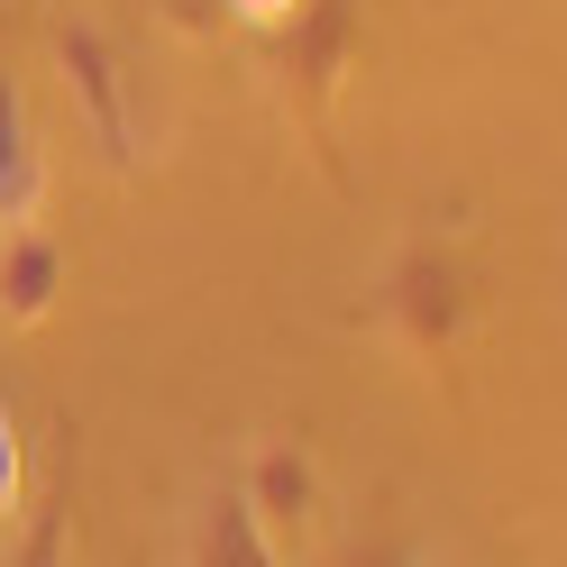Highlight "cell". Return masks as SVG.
Masks as SVG:
<instances>
[{"mask_svg": "<svg viewBox=\"0 0 567 567\" xmlns=\"http://www.w3.org/2000/svg\"><path fill=\"white\" fill-rule=\"evenodd\" d=\"M375 321L412 367H449L467 321H476V284L440 238H403L384 257V275H375Z\"/></svg>", "mask_w": 567, "mask_h": 567, "instance_id": "obj_1", "label": "cell"}, {"mask_svg": "<svg viewBox=\"0 0 567 567\" xmlns=\"http://www.w3.org/2000/svg\"><path fill=\"white\" fill-rule=\"evenodd\" d=\"M47 55H55L64 101H74L83 137L101 147V165L128 174V165H137V92H128V55H120V38H111L101 19H55Z\"/></svg>", "mask_w": 567, "mask_h": 567, "instance_id": "obj_2", "label": "cell"}, {"mask_svg": "<svg viewBox=\"0 0 567 567\" xmlns=\"http://www.w3.org/2000/svg\"><path fill=\"white\" fill-rule=\"evenodd\" d=\"M358 55H367V0H302L275 28V74H284V101H293L302 128L330 120V101L348 92Z\"/></svg>", "mask_w": 567, "mask_h": 567, "instance_id": "obj_3", "label": "cell"}, {"mask_svg": "<svg viewBox=\"0 0 567 567\" xmlns=\"http://www.w3.org/2000/svg\"><path fill=\"white\" fill-rule=\"evenodd\" d=\"M238 504L257 513V530L293 558L311 540V522H321V467H311L302 440H247L238 457Z\"/></svg>", "mask_w": 567, "mask_h": 567, "instance_id": "obj_4", "label": "cell"}, {"mask_svg": "<svg viewBox=\"0 0 567 567\" xmlns=\"http://www.w3.org/2000/svg\"><path fill=\"white\" fill-rule=\"evenodd\" d=\"M64 302V247L47 220H19L0 229V321L10 330H47Z\"/></svg>", "mask_w": 567, "mask_h": 567, "instance_id": "obj_5", "label": "cell"}, {"mask_svg": "<svg viewBox=\"0 0 567 567\" xmlns=\"http://www.w3.org/2000/svg\"><path fill=\"white\" fill-rule=\"evenodd\" d=\"M47 210V147H38V111H28V74L0 64V229Z\"/></svg>", "mask_w": 567, "mask_h": 567, "instance_id": "obj_6", "label": "cell"}, {"mask_svg": "<svg viewBox=\"0 0 567 567\" xmlns=\"http://www.w3.org/2000/svg\"><path fill=\"white\" fill-rule=\"evenodd\" d=\"M184 567H293V558L257 530V513L238 504V485H220V494H202L193 522H184Z\"/></svg>", "mask_w": 567, "mask_h": 567, "instance_id": "obj_7", "label": "cell"}, {"mask_svg": "<svg viewBox=\"0 0 567 567\" xmlns=\"http://www.w3.org/2000/svg\"><path fill=\"white\" fill-rule=\"evenodd\" d=\"M28 522V449H19V421L0 403V540Z\"/></svg>", "mask_w": 567, "mask_h": 567, "instance_id": "obj_8", "label": "cell"}, {"mask_svg": "<svg viewBox=\"0 0 567 567\" xmlns=\"http://www.w3.org/2000/svg\"><path fill=\"white\" fill-rule=\"evenodd\" d=\"M220 10H229L238 28H266V38H275V28H284V19H293V10H302V0H220Z\"/></svg>", "mask_w": 567, "mask_h": 567, "instance_id": "obj_9", "label": "cell"}, {"mask_svg": "<svg viewBox=\"0 0 567 567\" xmlns=\"http://www.w3.org/2000/svg\"><path fill=\"white\" fill-rule=\"evenodd\" d=\"M412 567H476V558H412Z\"/></svg>", "mask_w": 567, "mask_h": 567, "instance_id": "obj_10", "label": "cell"}]
</instances>
